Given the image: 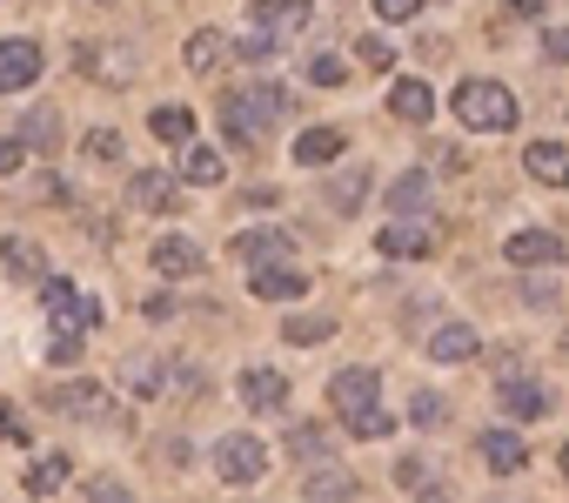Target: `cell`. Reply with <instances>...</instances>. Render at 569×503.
Returning <instances> with one entry per match:
<instances>
[{
    "instance_id": "cell-8",
    "label": "cell",
    "mask_w": 569,
    "mask_h": 503,
    "mask_svg": "<svg viewBox=\"0 0 569 503\" xmlns=\"http://www.w3.org/2000/svg\"><path fill=\"white\" fill-rule=\"evenodd\" d=\"M502 256H509L516 269H556V263H562V235H549V228H516Z\"/></svg>"
},
{
    "instance_id": "cell-34",
    "label": "cell",
    "mask_w": 569,
    "mask_h": 503,
    "mask_svg": "<svg viewBox=\"0 0 569 503\" xmlns=\"http://www.w3.org/2000/svg\"><path fill=\"white\" fill-rule=\"evenodd\" d=\"M409 423H416V430H442V423H449V410H442V396H429V389H416V396H409Z\"/></svg>"
},
{
    "instance_id": "cell-29",
    "label": "cell",
    "mask_w": 569,
    "mask_h": 503,
    "mask_svg": "<svg viewBox=\"0 0 569 503\" xmlns=\"http://www.w3.org/2000/svg\"><path fill=\"white\" fill-rule=\"evenodd\" d=\"M362 195H369V175H362V168H349V175H336L329 208H336V215H356V208H362Z\"/></svg>"
},
{
    "instance_id": "cell-47",
    "label": "cell",
    "mask_w": 569,
    "mask_h": 503,
    "mask_svg": "<svg viewBox=\"0 0 569 503\" xmlns=\"http://www.w3.org/2000/svg\"><path fill=\"white\" fill-rule=\"evenodd\" d=\"M21 155H28L21 141H8V135H0V175H14V168H21Z\"/></svg>"
},
{
    "instance_id": "cell-46",
    "label": "cell",
    "mask_w": 569,
    "mask_h": 503,
    "mask_svg": "<svg viewBox=\"0 0 569 503\" xmlns=\"http://www.w3.org/2000/svg\"><path fill=\"white\" fill-rule=\"evenodd\" d=\"M522 303H529V309H549V303H556V289H549V283H522Z\"/></svg>"
},
{
    "instance_id": "cell-7",
    "label": "cell",
    "mask_w": 569,
    "mask_h": 503,
    "mask_svg": "<svg viewBox=\"0 0 569 503\" xmlns=\"http://www.w3.org/2000/svg\"><path fill=\"white\" fill-rule=\"evenodd\" d=\"M41 41L34 34H8L0 41V95H21V88H34L41 81Z\"/></svg>"
},
{
    "instance_id": "cell-45",
    "label": "cell",
    "mask_w": 569,
    "mask_h": 503,
    "mask_svg": "<svg viewBox=\"0 0 569 503\" xmlns=\"http://www.w3.org/2000/svg\"><path fill=\"white\" fill-rule=\"evenodd\" d=\"M241 201H248V208H274V201H281V188H268V181H254V188H248Z\"/></svg>"
},
{
    "instance_id": "cell-32",
    "label": "cell",
    "mask_w": 569,
    "mask_h": 503,
    "mask_svg": "<svg viewBox=\"0 0 569 503\" xmlns=\"http://www.w3.org/2000/svg\"><path fill=\"white\" fill-rule=\"evenodd\" d=\"M68 483V456H41V463H28V490L34 496H54Z\"/></svg>"
},
{
    "instance_id": "cell-39",
    "label": "cell",
    "mask_w": 569,
    "mask_h": 503,
    "mask_svg": "<svg viewBox=\"0 0 569 503\" xmlns=\"http://www.w3.org/2000/svg\"><path fill=\"white\" fill-rule=\"evenodd\" d=\"M356 61H362V68H389L396 55H389V41H376V34H362V41H356Z\"/></svg>"
},
{
    "instance_id": "cell-48",
    "label": "cell",
    "mask_w": 569,
    "mask_h": 503,
    "mask_svg": "<svg viewBox=\"0 0 569 503\" xmlns=\"http://www.w3.org/2000/svg\"><path fill=\"white\" fill-rule=\"evenodd\" d=\"M416 496H422V503H456V496H449V483H442V476H436V483H429V490H416Z\"/></svg>"
},
{
    "instance_id": "cell-41",
    "label": "cell",
    "mask_w": 569,
    "mask_h": 503,
    "mask_svg": "<svg viewBox=\"0 0 569 503\" xmlns=\"http://www.w3.org/2000/svg\"><path fill=\"white\" fill-rule=\"evenodd\" d=\"M376 14H382V21H416L422 0H376Z\"/></svg>"
},
{
    "instance_id": "cell-35",
    "label": "cell",
    "mask_w": 569,
    "mask_h": 503,
    "mask_svg": "<svg viewBox=\"0 0 569 503\" xmlns=\"http://www.w3.org/2000/svg\"><path fill=\"white\" fill-rule=\"evenodd\" d=\"M436 476H442V470H436V463H422V456H409V463H396V483H402L409 496H416V490H429Z\"/></svg>"
},
{
    "instance_id": "cell-15",
    "label": "cell",
    "mask_w": 569,
    "mask_h": 503,
    "mask_svg": "<svg viewBox=\"0 0 569 503\" xmlns=\"http://www.w3.org/2000/svg\"><path fill=\"white\" fill-rule=\"evenodd\" d=\"M522 168H529L542 188H569V148H562V141H529V148H522Z\"/></svg>"
},
{
    "instance_id": "cell-24",
    "label": "cell",
    "mask_w": 569,
    "mask_h": 503,
    "mask_svg": "<svg viewBox=\"0 0 569 503\" xmlns=\"http://www.w3.org/2000/svg\"><path fill=\"white\" fill-rule=\"evenodd\" d=\"M48 410H54V416H101L108 396H101V383H68V389L48 396Z\"/></svg>"
},
{
    "instance_id": "cell-22",
    "label": "cell",
    "mask_w": 569,
    "mask_h": 503,
    "mask_svg": "<svg viewBox=\"0 0 569 503\" xmlns=\"http://www.w3.org/2000/svg\"><path fill=\"white\" fill-rule=\"evenodd\" d=\"M429 356H436V363H469V356H482V343H476L469 323H442V329L429 336Z\"/></svg>"
},
{
    "instance_id": "cell-42",
    "label": "cell",
    "mask_w": 569,
    "mask_h": 503,
    "mask_svg": "<svg viewBox=\"0 0 569 503\" xmlns=\"http://www.w3.org/2000/svg\"><path fill=\"white\" fill-rule=\"evenodd\" d=\"M234 55H248V61H268V55H274V34H248V41H234Z\"/></svg>"
},
{
    "instance_id": "cell-9",
    "label": "cell",
    "mask_w": 569,
    "mask_h": 503,
    "mask_svg": "<svg viewBox=\"0 0 569 503\" xmlns=\"http://www.w3.org/2000/svg\"><path fill=\"white\" fill-rule=\"evenodd\" d=\"M248 21L261 28V34H302L309 21H316V8H309V0H254V8H248Z\"/></svg>"
},
{
    "instance_id": "cell-3",
    "label": "cell",
    "mask_w": 569,
    "mask_h": 503,
    "mask_svg": "<svg viewBox=\"0 0 569 503\" xmlns=\"http://www.w3.org/2000/svg\"><path fill=\"white\" fill-rule=\"evenodd\" d=\"M456 121L476 135H509L516 128V95L502 81H462L456 88Z\"/></svg>"
},
{
    "instance_id": "cell-1",
    "label": "cell",
    "mask_w": 569,
    "mask_h": 503,
    "mask_svg": "<svg viewBox=\"0 0 569 503\" xmlns=\"http://www.w3.org/2000/svg\"><path fill=\"white\" fill-rule=\"evenodd\" d=\"M274 121H289V88H274V81H248V88H228V95H221V128H228V141L261 148Z\"/></svg>"
},
{
    "instance_id": "cell-5",
    "label": "cell",
    "mask_w": 569,
    "mask_h": 503,
    "mask_svg": "<svg viewBox=\"0 0 569 503\" xmlns=\"http://www.w3.org/2000/svg\"><path fill=\"white\" fill-rule=\"evenodd\" d=\"M376 248H382L389 263H422V256H436V248H442V228L429 215H396Z\"/></svg>"
},
{
    "instance_id": "cell-30",
    "label": "cell",
    "mask_w": 569,
    "mask_h": 503,
    "mask_svg": "<svg viewBox=\"0 0 569 503\" xmlns=\"http://www.w3.org/2000/svg\"><path fill=\"white\" fill-rule=\"evenodd\" d=\"M121 376H128V389H134V396H161V389H168V369H161V363H148V356H128V369H121Z\"/></svg>"
},
{
    "instance_id": "cell-21",
    "label": "cell",
    "mask_w": 569,
    "mask_h": 503,
    "mask_svg": "<svg viewBox=\"0 0 569 503\" xmlns=\"http://www.w3.org/2000/svg\"><path fill=\"white\" fill-rule=\"evenodd\" d=\"M389 108H396L402 121H429V115H436V88H429L422 75H409V81L389 88Z\"/></svg>"
},
{
    "instance_id": "cell-26",
    "label": "cell",
    "mask_w": 569,
    "mask_h": 503,
    "mask_svg": "<svg viewBox=\"0 0 569 503\" xmlns=\"http://www.w3.org/2000/svg\"><path fill=\"white\" fill-rule=\"evenodd\" d=\"M228 55H234V48H228V41H221L214 28L188 34V68H194V75H214V68H228Z\"/></svg>"
},
{
    "instance_id": "cell-2",
    "label": "cell",
    "mask_w": 569,
    "mask_h": 503,
    "mask_svg": "<svg viewBox=\"0 0 569 503\" xmlns=\"http://www.w3.org/2000/svg\"><path fill=\"white\" fill-rule=\"evenodd\" d=\"M376 403H382V376H376V369H362V363H356V369H336V383H329V410L342 416L349 436H369V443H376V436L396 430Z\"/></svg>"
},
{
    "instance_id": "cell-43",
    "label": "cell",
    "mask_w": 569,
    "mask_h": 503,
    "mask_svg": "<svg viewBox=\"0 0 569 503\" xmlns=\"http://www.w3.org/2000/svg\"><path fill=\"white\" fill-rule=\"evenodd\" d=\"M141 316H148V323H168V316H174V296H161V289H154V296L141 303Z\"/></svg>"
},
{
    "instance_id": "cell-17",
    "label": "cell",
    "mask_w": 569,
    "mask_h": 503,
    "mask_svg": "<svg viewBox=\"0 0 569 503\" xmlns=\"http://www.w3.org/2000/svg\"><path fill=\"white\" fill-rule=\"evenodd\" d=\"M362 496V483L329 456V463H316V476H309V503H356Z\"/></svg>"
},
{
    "instance_id": "cell-18",
    "label": "cell",
    "mask_w": 569,
    "mask_h": 503,
    "mask_svg": "<svg viewBox=\"0 0 569 503\" xmlns=\"http://www.w3.org/2000/svg\"><path fill=\"white\" fill-rule=\"evenodd\" d=\"M181 175H188L194 188H214V181L228 175V161H221V148H208V141L188 135V141H181Z\"/></svg>"
},
{
    "instance_id": "cell-38",
    "label": "cell",
    "mask_w": 569,
    "mask_h": 503,
    "mask_svg": "<svg viewBox=\"0 0 569 503\" xmlns=\"http://www.w3.org/2000/svg\"><path fill=\"white\" fill-rule=\"evenodd\" d=\"M88 503H134V490H128L121 476H94V483H88Z\"/></svg>"
},
{
    "instance_id": "cell-12",
    "label": "cell",
    "mask_w": 569,
    "mask_h": 503,
    "mask_svg": "<svg viewBox=\"0 0 569 503\" xmlns=\"http://www.w3.org/2000/svg\"><path fill=\"white\" fill-rule=\"evenodd\" d=\"M496 410H502L509 423H536V416H549V389L529 383V376H509V383L496 389Z\"/></svg>"
},
{
    "instance_id": "cell-23",
    "label": "cell",
    "mask_w": 569,
    "mask_h": 503,
    "mask_svg": "<svg viewBox=\"0 0 569 503\" xmlns=\"http://www.w3.org/2000/svg\"><path fill=\"white\" fill-rule=\"evenodd\" d=\"M429 175L422 168H409V175H396V188H389V215H429Z\"/></svg>"
},
{
    "instance_id": "cell-13",
    "label": "cell",
    "mask_w": 569,
    "mask_h": 503,
    "mask_svg": "<svg viewBox=\"0 0 569 503\" xmlns=\"http://www.w3.org/2000/svg\"><path fill=\"white\" fill-rule=\"evenodd\" d=\"M476 456H482L496 476H516V470H529V443H522L516 430H482V436H476Z\"/></svg>"
},
{
    "instance_id": "cell-31",
    "label": "cell",
    "mask_w": 569,
    "mask_h": 503,
    "mask_svg": "<svg viewBox=\"0 0 569 503\" xmlns=\"http://www.w3.org/2000/svg\"><path fill=\"white\" fill-rule=\"evenodd\" d=\"M281 336H289V343H329L336 336V316H289V323H281Z\"/></svg>"
},
{
    "instance_id": "cell-10",
    "label": "cell",
    "mask_w": 569,
    "mask_h": 503,
    "mask_svg": "<svg viewBox=\"0 0 569 503\" xmlns=\"http://www.w3.org/2000/svg\"><path fill=\"white\" fill-rule=\"evenodd\" d=\"M248 289H254V303H296V296H309V276L302 269H281V263H254Z\"/></svg>"
},
{
    "instance_id": "cell-11",
    "label": "cell",
    "mask_w": 569,
    "mask_h": 503,
    "mask_svg": "<svg viewBox=\"0 0 569 503\" xmlns=\"http://www.w3.org/2000/svg\"><path fill=\"white\" fill-rule=\"evenodd\" d=\"M174 188H181L174 175H161V168H141V175L128 181V201H134L141 215H174V208H181V195H174Z\"/></svg>"
},
{
    "instance_id": "cell-19",
    "label": "cell",
    "mask_w": 569,
    "mask_h": 503,
    "mask_svg": "<svg viewBox=\"0 0 569 503\" xmlns=\"http://www.w3.org/2000/svg\"><path fill=\"white\" fill-rule=\"evenodd\" d=\"M0 263H8V276H21V283H41V276H48L41 241H28V235H8V241H0Z\"/></svg>"
},
{
    "instance_id": "cell-20",
    "label": "cell",
    "mask_w": 569,
    "mask_h": 503,
    "mask_svg": "<svg viewBox=\"0 0 569 503\" xmlns=\"http://www.w3.org/2000/svg\"><path fill=\"white\" fill-rule=\"evenodd\" d=\"M241 403H248V410H281V403H289L281 369H241Z\"/></svg>"
},
{
    "instance_id": "cell-40",
    "label": "cell",
    "mask_w": 569,
    "mask_h": 503,
    "mask_svg": "<svg viewBox=\"0 0 569 503\" xmlns=\"http://www.w3.org/2000/svg\"><path fill=\"white\" fill-rule=\"evenodd\" d=\"M309 81H316V88H342V61H336V55H316V61H309Z\"/></svg>"
},
{
    "instance_id": "cell-28",
    "label": "cell",
    "mask_w": 569,
    "mask_h": 503,
    "mask_svg": "<svg viewBox=\"0 0 569 503\" xmlns=\"http://www.w3.org/2000/svg\"><path fill=\"white\" fill-rule=\"evenodd\" d=\"M21 135H28L21 148H34V155H54V148H61V115H54V108H34V115L21 121Z\"/></svg>"
},
{
    "instance_id": "cell-16",
    "label": "cell",
    "mask_w": 569,
    "mask_h": 503,
    "mask_svg": "<svg viewBox=\"0 0 569 503\" xmlns=\"http://www.w3.org/2000/svg\"><path fill=\"white\" fill-rule=\"evenodd\" d=\"M342 155H349V135L342 128H302V141H296V161L302 168H329Z\"/></svg>"
},
{
    "instance_id": "cell-36",
    "label": "cell",
    "mask_w": 569,
    "mask_h": 503,
    "mask_svg": "<svg viewBox=\"0 0 569 503\" xmlns=\"http://www.w3.org/2000/svg\"><path fill=\"white\" fill-rule=\"evenodd\" d=\"M81 148H88V161H121V135H114V128H94Z\"/></svg>"
},
{
    "instance_id": "cell-37",
    "label": "cell",
    "mask_w": 569,
    "mask_h": 503,
    "mask_svg": "<svg viewBox=\"0 0 569 503\" xmlns=\"http://www.w3.org/2000/svg\"><path fill=\"white\" fill-rule=\"evenodd\" d=\"M48 363H54V369H74V363H81V336H74V329H61V336L48 343Z\"/></svg>"
},
{
    "instance_id": "cell-25",
    "label": "cell",
    "mask_w": 569,
    "mask_h": 503,
    "mask_svg": "<svg viewBox=\"0 0 569 503\" xmlns=\"http://www.w3.org/2000/svg\"><path fill=\"white\" fill-rule=\"evenodd\" d=\"M234 256L254 269V263H281L289 256V235H274V228H248V235H234Z\"/></svg>"
},
{
    "instance_id": "cell-27",
    "label": "cell",
    "mask_w": 569,
    "mask_h": 503,
    "mask_svg": "<svg viewBox=\"0 0 569 503\" xmlns=\"http://www.w3.org/2000/svg\"><path fill=\"white\" fill-rule=\"evenodd\" d=\"M289 450H296L302 463H329V456H336V430H322V423H296V430H289Z\"/></svg>"
},
{
    "instance_id": "cell-49",
    "label": "cell",
    "mask_w": 569,
    "mask_h": 503,
    "mask_svg": "<svg viewBox=\"0 0 569 503\" xmlns=\"http://www.w3.org/2000/svg\"><path fill=\"white\" fill-rule=\"evenodd\" d=\"M562 470H569V450H562Z\"/></svg>"
},
{
    "instance_id": "cell-4",
    "label": "cell",
    "mask_w": 569,
    "mask_h": 503,
    "mask_svg": "<svg viewBox=\"0 0 569 503\" xmlns=\"http://www.w3.org/2000/svg\"><path fill=\"white\" fill-rule=\"evenodd\" d=\"M208 463H214V476H221V483L248 490V483H261V470H268V450H261V436L234 430V436H221V443L208 450Z\"/></svg>"
},
{
    "instance_id": "cell-14",
    "label": "cell",
    "mask_w": 569,
    "mask_h": 503,
    "mask_svg": "<svg viewBox=\"0 0 569 503\" xmlns=\"http://www.w3.org/2000/svg\"><path fill=\"white\" fill-rule=\"evenodd\" d=\"M148 256H154V269H161V276H174V283H181V276H201V269H208V256H201V248H194L188 235H161V241L148 248Z\"/></svg>"
},
{
    "instance_id": "cell-44",
    "label": "cell",
    "mask_w": 569,
    "mask_h": 503,
    "mask_svg": "<svg viewBox=\"0 0 569 503\" xmlns=\"http://www.w3.org/2000/svg\"><path fill=\"white\" fill-rule=\"evenodd\" d=\"M542 55H549V61H569V28H549V34H542Z\"/></svg>"
},
{
    "instance_id": "cell-6",
    "label": "cell",
    "mask_w": 569,
    "mask_h": 503,
    "mask_svg": "<svg viewBox=\"0 0 569 503\" xmlns=\"http://www.w3.org/2000/svg\"><path fill=\"white\" fill-rule=\"evenodd\" d=\"M41 303H48V316H54L61 329H74V336H88V329L101 323V303H88L68 276H41Z\"/></svg>"
},
{
    "instance_id": "cell-33",
    "label": "cell",
    "mask_w": 569,
    "mask_h": 503,
    "mask_svg": "<svg viewBox=\"0 0 569 503\" xmlns=\"http://www.w3.org/2000/svg\"><path fill=\"white\" fill-rule=\"evenodd\" d=\"M148 128H154L161 141H188V135H194V115H188V108H154Z\"/></svg>"
},
{
    "instance_id": "cell-50",
    "label": "cell",
    "mask_w": 569,
    "mask_h": 503,
    "mask_svg": "<svg viewBox=\"0 0 569 503\" xmlns=\"http://www.w3.org/2000/svg\"><path fill=\"white\" fill-rule=\"evenodd\" d=\"M562 349H569V336H562Z\"/></svg>"
}]
</instances>
